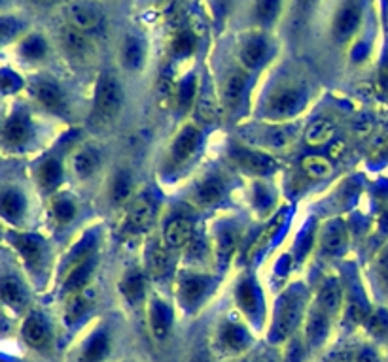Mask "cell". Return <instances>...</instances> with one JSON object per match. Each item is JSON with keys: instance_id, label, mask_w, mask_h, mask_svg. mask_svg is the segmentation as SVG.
<instances>
[{"instance_id": "6da1fadb", "label": "cell", "mask_w": 388, "mask_h": 362, "mask_svg": "<svg viewBox=\"0 0 388 362\" xmlns=\"http://www.w3.org/2000/svg\"><path fill=\"white\" fill-rule=\"evenodd\" d=\"M123 106V89L112 74H102L95 89V110L102 119H114Z\"/></svg>"}, {"instance_id": "7a4b0ae2", "label": "cell", "mask_w": 388, "mask_h": 362, "mask_svg": "<svg viewBox=\"0 0 388 362\" xmlns=\"http://www.w3.org/2000/svg\"><path fill=\"white\" fill-rule=\"evenodd\" d=\"M301 315V296L297 293H286L279 302L276 307V319L271 330V340L281 342L288 337L300 323Z\"/></svg>"}, {"instance_id": "3957f363", "label": "cell", "mask_w": 388, "mask_h": 362, "mask_svg": "<svg viewBox=\"0 0 388 362\" xmlns=\"http://www.w3.org/2000/svg\"><path fill=\"white\" fill-rule=\"evenodd\" d=\"M307 104V95L301 89H282L271 97L269 104L265 108V116L275 121H284L300 113Z\"/></svg>"}, {"instance_id": "277c9868", "label": "cell", "mask_w": 388, "mask_h": 362, "mask_svg": "<svg viewBox=\"0 0 388 362\" xmlns=\"http://www.w3.org/2000/svg\"><path fill=\"white\" fill-rule=\"evenodd\" d=\"M210 277L203 274H182L178 281V300L182 306L194 309L205 300L208 288H210Z\"/></svg>"}, {"instance_id": "5b68a950", "label": "cell", "mask_w": 388, "mask_h": 362, "mask_svg": "<svg viewBox=\"0 0 388 362\" xmlns=\"http://www.w3.org/2000/svg\"><path fill=\"white\" fill-rule=\"evenodd\" d=\"M67 13H69L70 25L83 32L95 31L102 19L100 8L91 0H70Z\"/></svg>"}, {"instance_id": "8992f818", "label": "cell", "mask_w": 388, "mask_h": 362, "mask_svg": "<svg viewBox=\"0 0 388 362\" xmlns=\"http://www.w3.org/2000/svg\"><path fill=\"white\" fill-rule=\"evenodd\" d=\"M233 160L244 172L252 174V176H267V174L275 172L276 162L273 157L260 151H252V149H235L233 151Z\"/></svg>"}, {"instance_id": "52a82bcc", "label": "cell", "mask_w": 388, "mask_h": 362, "mask_svg": "<svg viewBox=\"0 0 388 362\" xmlns=\"http://www.w3.org/2000/svg\"><path fill=\"white\" fill-rule=\"evenodd\" d=\"M201 146V132L197 127L188 125L178 132V136L173 141V148H170V159L175 160L176 165H184L186 160L192 159L197 149Z\"/></svg>"}, {"instance_id": "ba28073f", "label": "cell", "mask_w": 388, "mask_h": 362, "mask_svg": "<svg viewBox=\"0 0 388 362\" xmlns=\"http://www.w3.org/2000/svg\"><path fill=\"white\" fill-rule=\"evenodd\" d=\"M21 336L25 340V344L34 349H42L48 345L51 337L50 323L46 321L44 315L40 313H31L21 326Z\"/></svg>"}, {"instance_id": "9c48e42d", "label": "cell", "mask_w": 388, "mask_h": 362, "mask_svg": "<svg viewBox=\"0 0 388 362\" xmlns=\"http://www.w3.org/2000/svg\"><path fill=\"white\" fill-rule=\"evenodd\" d=\"M156 219V204L150 197L140 195L131 202L129 211H127V221L129 227L137 232H145L152 227V223Z\"/></svg>"}, {"instance_id": "30bf717a", "label": "cell", "mask_w": 388, "mask_h": 362, "mask_svg": "<svg viewBox=\"0 0 388 362\" xmlns=\"http://www.w3.org/2000/svg\"><path fill=\"white\" fill-rule=\"evenodd\" d=\"M349 246V232L343 221L326 223L320 234V247L328 255H341Z\"/></svg>"}, {"instance_id": "8fae6325", "label": "cell", "mask_w": 388, "mask_h": 362, "mask_svg": "<svg viewBox=\"0 0 388 362\" xmlns=\"http://www.w3.org/2000/svg\"><path fill=\"white\" fill-rule=\"evenodd\" d=\"M95 304V288L89 285V287L81 288L78 293L70 296L69 304L65 307V321L67 325H78L89 312Z\"/></svg>"}, {"instance_id": "7c38bea8", "label": "cell", "mask_w": 388, "mask_h": 362, "mask_svg": "<svg viewBox=\"0 0 388 362\" xmlns=\"http://www.w3.org/2000/svg\"><path fill=\"white\" fill-rule=\"evenodd\" d=\"M32 134V125L31 119L25 116V113H13L6 123H4V129H2V136H4V141L12 148H19L29 141Z\"/></svg>"}, {"instance_id": "4fadbf2b", "label": "cell", "mask_w": 388, "mask_h": 362, "mask_svg": "<svg viewBox=\"0 0 388 362\" xmlns=\"http://www.w3.org/2000/svg\"><path fill=\"white\" fill-rule=\"evenodd\" d=\"M192 238H194V225L186 217L173 219L163 232V242L169 249H180V247L189 246Z\"/></svg>"}, {"instance_id": "5bb4252c", "label": "cell", "mask_w": 388, "mask_h": 362, "mask_svg": "<svg viewBox=\"0 0 388 362\" xmlns=\"http://www.w3.org/2000/svg\"><path fill=\"white\" fill-rule=\"evenodd\" d=\"M32 92H34V99L40 102V106H44L46 110L61 111L67 106L61 87L51 80H38L32 85Z\"/></svg>"}, {"instance_id": "9a60e30c", "label": "cell", "mask_w": 388, "mask_h": 362, "mask_svg": "<svg viewBox=\"0 0 388 362\" xmlns=\"http://www.w3.org/2000/svg\"><path fill=\"white\" fill-rule=\"evenodd\" d=\"M150 330L157 340L169 336L170 326H173V309L167 302L154 298L150 304Z\"/></svg>"}, {"instance_id": "2e32d148", "label": "cell", "mask_w": 388, "mask_h": 362, "mask_svg": "<svg viewBox=\"0 0 388 362\" xmlns=\"http://www.w3.org/2000/svg\"><path fill=\"white\" fill-rule=\"evenodd\" d=\"M13 246L18 247L21 257L27 263L29 268H36L44 260V242L31 234H19L13 238Z\"/></svg>"}, {"instance_id": "e0dca14e", "label": "cell", "mask_w": 388, "mask_h": 362, "mask_svg": "<svg viewBox=\"0 0 388 362\" xmlns=\"http://www.w3.org/2000/svg\"><path fill=\"white\" fill-rule=\"evenodd\" d=\"M61 42H63L67 53L78 61H83L91 53V43H89L88 36L83 34V31L72 25L65 27L61 31Z\"/></svg>"}, {"instance_id": "ac0fdd59", "label": "cell", "mask_w": 388, "mask_h": 362, "mask_svg": "<svg viewBox=\"0 0 388 362\" xmlns=\"http://www.w3.org/2000/svg\"><path fill=\"white\" fill-rule=\"evenodd\" d=\"M328 332H330V315L322 312L320 307H314L311 315H309L307 330H305L309 347L311 349L320 347V345L324 344L326 337H328Z\"/></svg>"}, {"instance_id": "d6986e66", "label": "cell", "mask_w": 388, "mask_h": 362, "mask_svg": "<svg viewBox=\"0 0 388 362\" xmlns=\"http://www.w3.org/2000/svg\"><path fill=\"white\" fill-rule=\"evenodd\" d=\"M93 268H95V258L88 257L80 260V263H76L70 266L69 274L65 277V288L69 291V293H78L81 288L89 287V279L93 276Z\"/></svg>"}, {"instance_id": "ffe728a7", "label": "cell", "mask_w": 388, "mask_h": 362, "mask_svg": "<svg viewBox=\"0 0 388 362\" xmlns=\"http://www.w3.org/2000/svg\"><path fill=\"white\" fill-rule=\"evenodd\" d=\"M358 25H360V8L354 2H347L337 12V18L333 23V32L339 40H347L354 34Z\"/></svg>"}, {"instance_id": "44dd1931", "label": "cell", "mask_w": 388, "mask_h": 362, "mask_svg": "<svg viewBox=\"0 0 388 362\" xmlns=\"http://www.w3.org/2000/svg\"><path fill=\"white\" fill-rule=\"evenodd\" d=\"M220 344H222L224 349L237 353V351H243L248 347L250 336H248V332H246L243 325L229 321V323H224V326L220 328Z\"/></svg>"}, {"instance_id": "7402d4cb", "label": "cell", "mask_w": 388, "mask_h": 362, "mask_svg": "<svg viewBox=\"0 0 388 362\" xmlns=\"http://www.w3.org/2000/svg\"><path fill=\"white\" fill-rule=\"evenodd\" d=\"M100 166V155L93 148L78 149L72 157V172L76 178L88 179L91 178Z\"/></svg>"}, {"instance_id": "603a6c76", "label": "cell", "mask_w": 388, "mask_h": 362, "mask_svg": "<svg viewBox=\"0 0 388 362\" xmlns=\"http://www.w3.org/2000/svg\"><path fill=\"white\" fill-rule=\"evenodd\" d=\"M267 40L263 36H252L241 48V62L246 68H257L267 57Z\"/></svg>"}, {"instance_id": "cb8c5ba5", "label": "cell", "mask_w": 388, "mask_h": 362, "mask_svg": "<svg viewBox=\"0 0 388 362\" xmlns=\"http://www.w3.org/2000/svg\"><path fill=\"white\" fill-rule=\"evenodd\" d=\"M224 190H226L224 189V183L218 178H207L195 187L192 197L199 206H213V204L222 200Z\"/></svg>"}, {"instance_id": "d4e9b609", "label": "cell", "mask_w": 388, "mask_h": 362, "mask_svg": "<svg viewBox=\"0 0 388 362\" xmlns=\"http://www.w3.org/2000/svg\"><path fill=\"white\" fill-rule=\"evenodd\" d=\"M237 302L241 309H243L250 319H257V313H260V296H257V288L252 279H244L239 283L237 287Z\"/></svg>"}, {"instance_id": "484cf974", "label": "cell", "mask_w": 388, "mask_h": 362, "mask_svg": "<svg viewBox=\"0 0 388 362\" xmlns=\"http://www.w3.org/2000/svg\"><path fill=\"white\" fill-rule=\"evenodd\" d=\"M235 246H237V236L232 228L220 230L216 242H214V260H216V266L220 270H224L227 266L233 251H235Z\"/></svg>"}, {"instance_id": "4316f807", "label": "cell", "mask_w": 388, "mask_h": 362, "mask_svg": "<svg viewBox=\"0 0 388 362\" xmlns=\"http://www.w3.org/2000/svg\"><path fill=\"white\" fill-rule=\"evenodd\" d=\"M145 276L140 274L138 270H129L123 276V279L119 281V291H121V295L126 296V300L129 304H137L145 298Z\"/></svg>"}, {"instance_id": "83f0119b", "label": "cell", "mask_w": 388, "mask_h": 362, "mask_svg": "<svg viewBox=\"0 0 388 362\" xmlns=\"http://www.w3.org/2000/svg\"><path fill=\"white\" fill-rule=\"evenodd\" d=\"M145 43L137 36H127L123 42V50H121V61L129 70H138L145 64Z\"/></svg>"}, {"instance_id": "f1b7e54d", "label": "cell", "mask_w": 388, "mask_h": 362, "mask_svg": "<svg viewBox=\"0 0 388 362\" xmlns=\"http://www.w3.org/2000/svg\"><path fill=\"white\" fill-rule=\"evenodd\" d=\"M333 134H335V127L330 119H316L305 130V141L313 148H319L332 140Z\"/></svg>"}, {"instance_id": "f546056e", "label": "cell", "mask_w": 388, "mask_h": 362, "mask_svg": "<svg viewBox=\"0 0 388 362\" xmlns=\"http://www.w3.org/2000/svg\"><path fill=\"white\" fill-rule=\"evenodd\" d=\"M246 91V76L243 70H233L224 83V100L229 108L237 106Z\"/></svg>"}, {"instance_id": "4dcf8cb0", "label": "cell", "mask_w": 388, "mask_h": 362, "mask_svg": "<svg viewBox=\"0 0 388 362\" xmlns=\"http://www.w3.org/2000/svg\"><path fill=\"white\" fill-rule=\"evenodd\" d=\"M38 181L48 190L59 187V183L63 181V165L53 157L46 159L38 168Z\"/></svg>"}, {"instance_id": "1f68e13d", "label": "cell", "mask_w": 388, "mask_h": 362, "mask_svg": "<svg viewBox=\"0 0 388 362\" xmlns=\"http://www.w3.org/2000/svg\"><path fill=\"white\" fill-rule=\"evenodd\" d=\"M0 209L2 215L10 221H18L19 217L25 211V197L15 189H6L0 200Z\"/></svg>"}, {"instance_id": "d6a6232c", "label": "cell", "mask_w": 388, "mask_h": 362, "mask_svg": "<svg viewBox=\"0 0 388 362\" xmlns=\"http://www.w3.org/2000/svg\"><path fill=\"white\" fill-rule=\"evenodd\" d=\"M301 170L307 174L311 179H324L332 176L333 165L322 155H307L301 160Z\"/></svg>"}, {"instance_id": "836d02e7", "label": "cell", "mask_w": 388, "mask_h": 362, "mask_svg": "<svg viewBox=\"0 0 388 362\" xmlns=\"http://www.w3.org/2000/svg\"><path fill=\"white\" fill-rule=\"evenodd\" d=\"M339 306H341V288H339V283L332 279V281L326 283L320 291L316 307H320L328 315H333L339 309Z\"/></svg>"}, {"instance_id": "e575fe53", "label": "cell", "mask_w": 388, "mask_h": 362, "mask_svg": "<svg viewBox=\"0 0 388 362\" xmlns=\"http://www.w3.org/2000/svg\"><path fill=\"white\" fill-rule=\"evenodd\" d=\"M108 347H110V340H108L107 332H97L83 349L81 361L83 362H100L108 355Z\"/></svg>"}, {"instance_id": "d590c367", "label": "cell", "mask_w": 388, "mask_h": 362, "mask_svg": "<svg viewBox=\"0 0 388 362\" xmlns=\"http://www.w3.org/2000/svg\"><path fill=\"white\" fill-rule=\"evenodd\" d=\"M146 264H148V272L154 277L167 274V270H169V251H167V246L156 244L154 247H150L148 257H146Z\"/></svg>"}, {"instance_id": "8d00e7d4", "label": "cell", "mask_w": 388, "mask_h": 362, "mask_svg": "<svg viewBox=\"0 0 388 362\" xmlns=\"http://www.w3.org/2000/svg\"><path fill=\"white\" fill-rule=\"evenodd\" d=\"M216 116H218V106H216L214 95L208 89H203L195 102V117L203 123H214Z\"/></svg>"}, {"instance_id": "74e56055", "label": "cell", "mask_w": 388, "mask_h": 362, "mask_svg": "<svg viewBox=\"0 0 388 362\" xmlns=\"http://www.w3.org/2000/svg\"><path fill=\"white\" fill-rule=\"evenodd\" d=\"M51 209H53V215H55V221L61 225V227H65V225H69V223L74 221L76 217V204L74 200L70 197H67V195H61V197H57L55 200H53V206H51Z\"/></svg>"}, {"instance_id": "f35d334b", "label": "cell", "mask_w": 388, "mask_h": 362, "mask_svg": "<svg viewBox=\"0 0 388 362\" xmlns=\"http://www.w3.org/2000/svg\"><path fill=\"white\" fill-rule=\"evenodd\" d=\"M2 298L8 306L21 307L25 304V291L15 277H4L2 279Z\"/></svg>"}, {"instance_id": "ab89813d", "label": "cell", "mask_w": 388, "mask_h": 362, "mask_svg": "<svg viewBox=\"0 0 388 362\" xmlns=\"http://www.w3.org/2000/svg\"><path fill=\"white\" fill-rule=\"evenodd\" d=\"M282 0H256V19L263 25H269L276 19L279 12H281Z\"/></svg>"}, {"instance_id": "60d3db41", "label": "cell", "mask_w": 388, "mask_h": 362, "mask_svg": "<svg viewBox=\"0 0 388 362\" xmlns=\"http://www.w3.org/2000/svg\"><path fill=\"white\" fill-rule=\"evenodd\" d=\"M46 42L44 38L38 36V34H31V36L27 38L25 42L21 43V55L29 59V61H38V59H42L46 55Z\"/></svg>"}, {"instance_id": "b9f144b4", "label": "cell", "mask_w": 388, "mask_h": 362, "mask_svg": "<svg viewBox=\"0 0 388 362\" xmlns=\"http://www.w3.org/2000/svg\"><path fill=\"white\" fill-rule=\"evenodd\" d=\"M295 138L294 127H276L267 132V146L273 149H284Z\"/></svg>"}, {"instance_id": "7bdbcfd3", "label": "cell", "mask_w": 388, "mask_h": 362, "mask_svg": "<svg viewBox=\"0 0 388 362\" xmlns=\"http://www.w3.org/2000/svg\"><path fill=\"white\" fill-rule=\"evenodd\" d=\"M129 195H131V176L127 172H119L112 183V200L119 204Z\"/></svg>"}, {"instance_id": "ee69618b", "label": "cell", "mask_w": 388, "mask_h": 362, "mask_svg": "<svg viewBox=\"0 0 388 362\" xmlns=\"http://www.w3.org/2000/svg\"><path fill=\"white\" fill-rule=\"evenodd\" d=\"M0 87H2L4 95H13V92H18L19 89L23 87V80H21V76L19 74L4 68V70L0 72Z\"/></svg>"}, {"instance_id": "f6af8a7d", "label": "cell", "mask_w": 388, "mask_h": 362, "mask_svg": "<svg viewBox=\"0 0 388 362\" xmlns=\"http://www.w3.org/2000/svg\"><path fill=\"white\" fill-rule=\"evenodd\" d=\"M368 326H370V332L373 334V336H377V337L388 336V313L382 312V309H379L377 313H373V315L370 317V323H368Z\"/></svg>"}, {"instance_id": "bcb514c9", "label": "cell", "mask_w": 388, "mask_h": 362, "mask_svg": "<svg viewBox=\"0 0 388 362\" xmlns=\"http://www.w3.org/2000/svg\"><path fill=\"white\" fill-rule=\"evenodd\" d=\"M194 36L188 31H182L175 38V42H173V50H175V53L178 57H186L194 51Z\"/></svg>"}, {"instance_id": "7dc6e473", "label": "cell", "mask_w": 388, "mask_h": 362, "mask_svg": "<svg viewBox=\"0 0 388 362\" xmlns=\"http://www.w3.org/2000/svg\"><path fill=\"white\" fill-rule=\"evenodd\" d=\"M197 85H195L194 78H188L186 81H182L180 91H178V100H180L182 106H188L194 102L195 95H197Z\"/></svg>"}, {"instance_id": "c3c4849f", "label": "cell", "mask_w": 388, "mask_h": 362, "mask_svg": "<svg viewBox=\"0 0 388 362\" xmlns=\"http://www.w3.org/2000/svg\"><path fill=\"white\" fill-rule=\"evenodd\" d=\"M19 21L13 18H2V21H0V36H2V40L4 42H8L10 38L15 36V32L19 31Z\"/></svg>"}, {"instance_id": "681fc988", "label": "cell", "mask_w": 388, "mask_h": 362, "mask_svg": "<svg viewBox=\"0 0 388 362\" xmlns=\"http://www.w3.org/2000/svg\"><path fill=\"white\" fill-rule=\"evenodd\" d=\"M377 270H379V276L382 277V281L388 285V244L377 255Z\"/></svg>"}, {"instance_id": "f907efd6", "label": "cell", "mask_w": 388, "mask_h": 362, "mask_svg": "<svg viewBox=\"0 0 388 362\" xmlns=\"http://www.w3.org/2000/svg\"><path fill=\"white\" fill-rule=\"evenodd\" d=\"M356 362H379L377 355L371 349H363L360 355H358Z\"/></svg>"}, {"instance_id": "816d5d0a", "label": "cell", "mask_w": 388, "mask_h": 362, "mask_svg": "<svg viewBox=\"0 0 388 362\" xmlns=\"http://www.w3.org/2000/svg\"><path fill=\"white\" fill-rule=\"evenodd\" d=\"M311 2H313V0H297V4H300V6H309Z\"/></svg>"}, {"instance_id": "f5cc1de1", "label": "cell", "mask_w": 388, "mask_h": 362, "mask_svg": "<svg viewBox=\"0 0 388 362\" xmlns=\"http://www.w3.org/2000/svg\"><path fill=\"white\" fill-rule=\"evenodd\" d=\"M40 2H44V4H57V2H61V0H40Z\"/></svg>"}]
</instances>
